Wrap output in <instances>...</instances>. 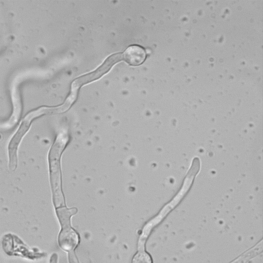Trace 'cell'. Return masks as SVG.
Instances as JSON below:
<instances>
[{"label":"cell","mask_w":263,"mask_h":263,"mask_svg":"<svg viewBox=\"0 0 263 263\" xmlns=\"http://www.w3.org/2000/svg\"><path fill=\"white\" fill-rule=\"evenodd\" d=\"M122 59V57L121 53H116L110 55L96 70L76 79L71 84V89L78 90L82 85L99 79L108 72L115 64Z\"/></svg>","instance_id":"1"},{"label":"cell","mask_w":263,"mask_h":263,"mask_svg":"<svg viewBox=\"0 0 263 263\" xmlns=\"http://www.w3.org/2000/svg\"><path fill=\"white\" fill-rule=\"evenodd\" d=\"M122 59L132 66H138L141 64L146 58L144 49L138 45L129 46L122 54Z\"/></svg>","instance_id":"2"},{"label":"cell","mask_w":263,"mask_h":263,"mask_svg":"<svg viewBox=\"0 0 263 263\" xmlns=\"http://www.w3.org/2000/svg\"><path fill=\"white\" fill-rule=\"evenodd\" d=\"M78 241L77 234L69 227L63 228L59 234V244L64 250L72 251L77 245Z\"/></svg>","instance_id":"3"},{"label":"cell","mask_w":263,"mask_h":263,"mask_svg":"<svg viewBox=\"0 0 263 263\" xmlns=\"http://www.w3.org/2000/svg\"><path fill=\"white\" fill-rule=\"evenodd\" d=\"M76 212V209H68L65 208L59 209L57 211V216L63 228L69 227L70 216Z\"/></svg>","instance_id":"4"},{"label":"cell","mask_w":263,"mask_h":263,"mask_svg":"<svg viewBox=\"0 0 263 263\" xmlns=\"http://www.w3.org/2000/svg\"><path fill=\"white\" fill-rule=\"evenodd\" d=\"M132 263H152V260L147 253L142 251L135 255Z\"/></svg>","instance_id":"5"},{"label":"cell","mask_w":263,"mask_h":263,"mask_svg":"<svg viewBox=\"0 0 263 263\" xmlns=\"http://www.w3.org/2000/svg\"><path fill=\"white\" fill-rule=\"evenodd\" d=\"M68 258L69 263H79L75 253L73 251H69Z\"/></svg>","instance_id":"6"}]
</instances>
